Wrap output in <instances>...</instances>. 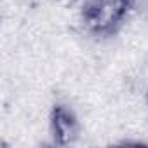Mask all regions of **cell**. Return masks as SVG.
<instances>
[{
  "instance_id": "1",
  "label": "cell",
  "mask_w": 148,
  "mask_h": 148,
  "mask_svg": "<svg viewBox=\"0 0 148 148\" xmlns=\"http://www.w3.org/2000/svg\"><path fill=\"white\" fill-rule=\"evenodd\" d=\"M134 0H82L80 19L94 37H112L125 23Z\"/></svg>"
},
{
  "instance_id": "2",
  "label": "cell",
  "mask_w": 148,
  "mask_h": 148,
  "mask_svg": "<svg viewBox=\"0 0 148 148\" xmlns=\"http://www.w3.org/2000/svg\"><path fill=\"white\" fill-rule=\"evenodd\" d=\"M49 129L52 143L58 146H70L79 139L80 124L79 119L68 105L56 103L49 115Z\"/></svg>"
}]
</instances>
